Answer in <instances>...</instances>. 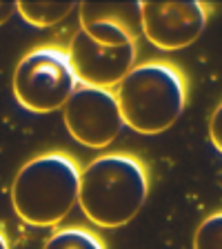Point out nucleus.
Masks as SVG:
<instances>
[{"mask_svg":"<svg viewBox=\"0 0 222 249\" xmlns=\"http://www.w3.org/2000/svg\"><path fill=\"white\" fill-rule=\"evenodd\" d=\"M18 11V2H0V25L7 22Z\"/></svg>","mask_w":222,"mask_h":249,"instance_id":"ddd939ff","label":"nucleus"},{"mask_svg":"<svg viewBox=\"0 0 222 249\" xmlns=\"http://www.w3.org/2000/svg\"><path fill=\"white\" fill-rule=\"evenodd\" d=\"M78 80L69 62V52L60 47H38L16 67V100L34 114H49L65 107Z\"/></svg>","mask_w":222,"mask_h":249,"instance_id":"20e7f679","label":"nucleus"},{"mask_svg":"<svg viewBox=\"0 0 222 249\" xmlns=\"http://www.w3.org/2000/svg\"><path fill=\"white\" fill-rule=\"evenodd\" d=\"M142 34L151 45L176 52L191 45L207 25V7L196 0H151L140 2Z\"/></svg>","mask_w":222,"mask_h":249,"instance_id":"423d86ee","label":"nucleus"},{"mask_svg":"<svg viewBox=\"0 0 222 249\" xmlns=\"http://www.w3.org/2000/svg\"><path fill=\"white\" fill-rule=\"evenodd\" d=\"M0 249H9V240H7V236L2 231H0Z\"/></svg>","mask_w":222,"mask_h":249,"instance_id":"4468645a","label":"nucleus"},{"mask_svg":"<svg viewBox=\"0 0 222 249\" xmlns=\"http://www.w3.org/2000/svg\"><path fill=\"white\" fill-rule=\"evenodd\" d=\"M69 62L78 85L111 89L122 83L124 76L134 69L136 42L107 45L80 29L69 45Z\"/></svg>","mask_w":222,"mask_h":249,"instance_id":"0eeeda50","label":"nucleus"},{"mask_svg":"<svg viewBox=\"0 0 222 249\" xmlns=\"http://www.w3.org/2000/svg\"><path fill=\"white\" fill-rule=\"evenodd\" d=\"M80 29L107 45H129L142 34L140 2H83Z\"/></svg>","mask_w":222,"mask_h":249,"instance_id":"6e6552de","label":"nucleus"},{"mask_svg":"<svg viewBox=\"0 0 222 249\" xmlns=\"http://www.w3.org/2000/svg\"><path fill=\"white\" fill-rule=\"evenodd\" d=\"M149 194L142 162L129 154H104L80 171L78 202L93 225L122 227L138 216Z\"/></svg>","mask_w":222,"mask_h":249,"instance_id":"f257e3e1","label":"nucleus"},{"mask_svg":"<svg viewBox=\"0 0 222 249\" xmlns=\"http://www.w3.org/2000/svg\"><path fill=\"white\" fill-rule=\"evenodd\" d=\"M209 136H211L213 147L222 154V103L218 105V109L213 111L211 120H209Z\"/></svg>","mask_w":222,"mask_h":249,"instance_id":"f8f14e48","label":"nucleus"},{"mask_svg":"<svg viewBox=\"0 0 222 249\" xmlns=\"http://www.w3.org/2000/svg\"><path fill=\"white\" fill-rule=\"evenodd\" d=\"M42 249H104L102 240L83 227H67L58 229L45 243Z\"/></svg>","mask_w":222,"mask_h":249,"instance_id":"9d476101","label":"nucleus"},{"mask_svg":"<svg viewBox=\"0 0 222 249\" xmlns=\"http://www.w3.org/2000/svg\"><path fill=\"white\" fill-rule=\"evenodd\" d=\"M73 2H34L25 0L18 2V14L34 27H51L56 22L65 20L73 11Z\"/></svg>","mask_w":222,"mask_h":249,"instance_id":"1a4fd4ad","label":"nucleus"},{"mask_svg":"<svg viewBox=\"0 0 222 249\" xmlns=\"http://www.w3.org/2000/svg\"><path fill=\"white\" fill-rule=\"evenodd\" d=\"M80 192V169L67 154L53 151L29 160L14 180L11 202L22 223L53 227L73 209Z\"/></svg>","mask_w":222,"mask_h":249,"instance_id":"f03ea898","label":"nucleus"},{"mask_svg":"<svg viewBox=\"0 0 222 249\" xmlns=\"http://www.w3.org/2000/svg\"><path fill=\"white\" fill-rule=\"evenodd\" d=\"M193 249H222V212L211 213L200 223L193 236Z\"/></svg>","mask_w":222,"mask_h":249,"instance_id":"9b49d317","label":"nucleus"},{"mask_svg":"<svg viewBox=\"0 0 222 249\" xmlns=\"http://www.w3.org/2000/svg\"><path fill=\"white\" fill-rule=\"evenodd\" d=\"M62 114L71 138L91 149L111 145L124 124L116 91L87 85H78Z\"/></svg>","mask_w":222,"mask_h":249,"instance_id":"39448f33","label":"nucleus"},{"mask_svg":"<svg viewBox=\"0 0 222 249\" xmlns=\"http://www.w3.org/2000/svg\"><path fill=\"white\" fill-rule=\"evenodd\" d=\"M116 98L124 124L138 134H160L182 116L187 85L176 67L167 62H147L124 76Z\"/></svg>","mask_w":222,"mask_h":249,"instance_id":"7ed1b4c3","label":"nucleus"}]
</instances>
